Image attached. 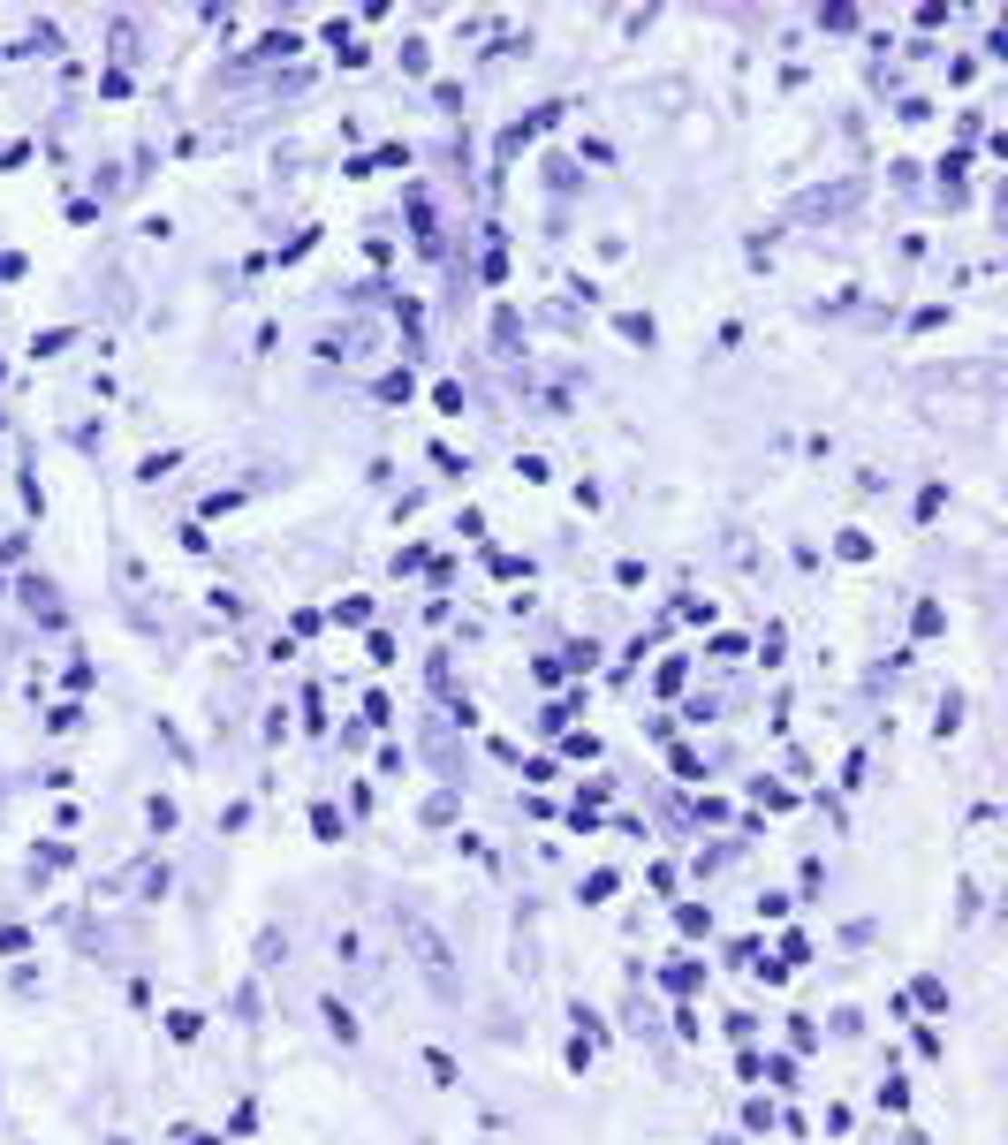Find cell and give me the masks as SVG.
<instances>
[{
  "mask_svg": "<svg viewBox=\"0 0 1008 1145\" xmlns=\"http://www.w3.org/2000/svg\"><path fill=\"white\" fill-rule=\"evenodd\" d=\"M410 933H417V956H425V971H433V986H447V948H440L425 925H410Z\"/></svg>",
  "mask_w": 1008,
  "mask_h": 1145,
  "instance_id": "6da1fadb",
  "label": "cell"
}]
</instances>
